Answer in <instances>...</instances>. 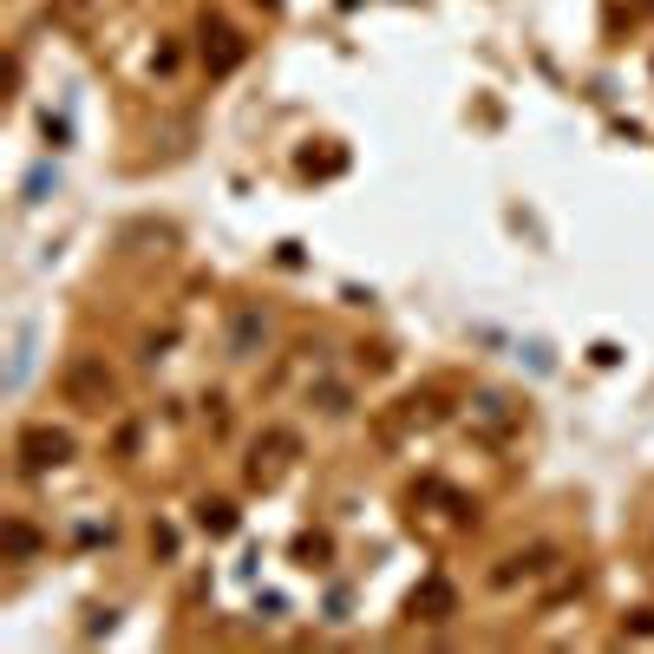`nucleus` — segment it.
I'll return each instance as SVG.
<instances>
[{"label": "nucleus", "instance_id": "obj_4", "mask_svg": "<svg viewBox=\"0 0 654 654\" xmlns=\"http://www.w3.org/2000/svg\"><path fill=\"white\" fill-rule=\"evenodd\" d=\"M269 341V314L262 308H236L229 314V361H256Z\"/></svg>", "mask_w": 654, "mask_h": 654}, {"label": "nucleus", "instance_id": "obj_1", "mask_svg": "<svg viewBox=\"0 0 654 654\" xmlns=\"http://www.w3.org/2000/svg\"><path fill=\"white\" fill-rule=\"evenodd\" d=\"M66 458H73V433H60V426H27L20 433V465L27 471H53Z\"/></svg>", "mask_w": 654, "mask_h": 654}, {"label": "nucleus", "instance_id": "obj_2", "mask_svg": "<svg viewBox=\"0 0 654 654\" xmlns=\"http://www.w3.org/2000/svg\"><path fill=\"white\" fill-rule=\"evenodd\" d=\"M294 451H301V438H294V433H282V426H276V433H262V438H256V458H249V485H276V478L289 471Z\"/></svg>", "mask_w": 654, "mask_h": 654}, {"label": "nucleus", "instance_id": "obj_6", "mask_svg": "<svg viewBox=\"0 0 654 654\" xmlns=\"http://www.w3.org/2000/svg\"><path fill=\"white\" fill-rule=\"evenodd\" d=\"M451 609H458V589H451L445 577H426L419 589H413V615H419V622H445Z\"/></svg>", "mask_w": 654, "mask_h": 654}, {"label": "nucleus", "instance_id": "obj_10", "mask_svg": "<svg viewBox=\"0 0 654 654\" xmlns=\"http://www.w3.org/2000/svg\"><path fill=\"white\" fill-rule=\"evenodd\" d=\"M27 366H33V328H20V341H13V366H7V386H27Z\"/></svg>", "mask_w": 654, "mask_h": 654}, {"label": "nucleus", "instance_id": "obj_11", "mask_svg": "<svg viewBox=\"0 0 654 654\" xmlns=\"http://www.w3.org/2000/svg\"><path fill=\"white\" fill-rule=\"evenodd\" d=\"M46 190H60V170H53V164H33V170H27V204H40Z\"/></svg>", "mask_w": 654, "mask_h": 654}, {"label": "nucleus", "instance_id": "obj_3", "mask_svg": "<svg viewBox=\"0 0 654 654\" xmlns=\"http://www.w3.org/2000/svg\"><path fill=\"white\" fill-rule=\"evenodd\" d=\"M66 399H73V406H85V413H98V406L112 399V373L92 361V354H79V361L66 366Z\"/></svg>", "mask_w": 654, "mask_h": 654}, {"label": "nucleus", "instance_id": "obj_7", "mask_svg": "<svg viewBox=\"0 0 654 654\" xmlns=\"http://www.w3.org/2000/svg\"><path fill=\"white\" fill-rule=\"evenodd\" d=\"M0 550H7L13 563H33V557H40V530L20 523V517H7V523H0Z\"/></svg>", "mask_w": 654, "mask_h": 654}, {"label": "nucleus", "instance_id": "obj_12", "mask_svg": "<svg viewBox=\"0 0 654 654\" xmlns=\"http://www.w3.org/2000/svg\"><path fill=\"white\" fill-rule=\"evenodd\" d=\"M256 7H269V13H276V7H282V0H256Z\"/></svg>", "mask_w": 654, "mask_h": 654}, {"label": "nucleus", "instance_id": "obj_9", "mask_svg": "<svg viewBox=\"0 0 654 654\" xmlns=\"http://www.w3.org/2000/svg\"><path fill=\"white\" fill-rule=\"evenodd\" d=\"M197 530H210V537H229V530H236V505H222V498H204V505H197Z\"/></svg>", "mask_w": 654, "mask_h": 654}, {"label": "nucleus", "instance_id": "obj_8", "mask_svg": "<svg viewBox=\"0 0 654 654\" xmlns=\"http://www.w3.org/2000/svg\"><path fill=\"white\" fill-rule=\"evenodd\" d=\"M550 557H557L550 543H537L530 557H505V570H491V582H498V589H510L517 577H537V570H550Z\"/></svg>", "mask_w": 654, "mask_h": 654}, {"label": "nucleus", "instance_id": "obj_5", "mask_svg": "<svg viewBox=\"0 0 654 654\" xmlns=\"http://www.w3.org/2000/svg\"><path fill=\"white\" fill-rule=\"evenodd\" d=\"M204 66H210V73H236V66H242V40H236L222 20H204Z\"/></svg>", "mask_w": 654, "mask_h": 654}]
</instances>
